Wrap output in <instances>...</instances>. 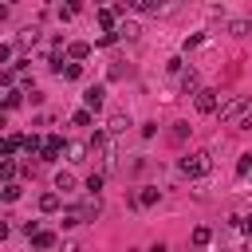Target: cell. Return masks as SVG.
Masks as SVG:
<instances>
[{
  "mask_svg": "<svg viewBox=\"0 0 252 252\" xmlns=\"http://www.w3.org/2000/svg\"><path fill=\"white\" fill-rule=\"evenodd\" d=\"M138 205H158V189H150V185H146V189L138 193Z\"/></svg>",
  "mask_w": 252,
  "mask_h": 252,
  "instance_id": "obj_18",
  "label": "cell"
},
{
  "mask_svg": "<svg viewBox=\"0 0 252 252\" xmlns=\"http://www.w3.org/2000/svg\"><path fill=\"white\" fill-rule=\"evenodd\" d=\"M79 209V220H94L98 217V197H87L83 205H75Z\"/></svg>",
  "mask_w": 252,
  "mask_h": 252,
  "instance_id": "obj_7",
  "label": "cell"
},
{
  "mask_svg": "<svg viewBox=\"0 0 252 252\" xmlns=\"http://www.w3.org/2000/svg\"><path fill=\"white\" fill-rule=\"evenodd\" d=\"M16 106H20V91H8L4 94V110H16Z\"/></svg>",
  "mask_w": 252,
  "mask_h": 252,
  "instance_id": "obj_22",
  "label": "cell"
},
{
  "mask_svg": "<svg viewBox=\"0 0 252 252\" xmlns=\"http://www.w3.org/2000/svg\"><path fill=\"white\" fill-rule=\"evenodd\" d=\"M55 189L71 193V189H75V177H71V173H59V177H55Z\"/></svg>",
  "mask_w": 252,
  "mask_h": 252,
  "instance_id": "obj_17",
  "label": "cell"
},
{
  "mask_svg": "<svg viewBox=\"0 0 252 252\" xmlns=\"http://www.w3.org/2000/svg\"><path fill=\"white\" fill-rule=\"evenodd\" d=\"M102 94H106L102 87H87V94H83V102H87V110H98V106H102Z\"/></svg>",
  "mask_w": 252,
  "mask_h": 252,
  "instance_id": "obj_8",
  "label": "cell"
},
{
  "mask_svg": "<svg viewBox=\"0 0 252 252\" xmlns=\"http://www.w3.org/2000/svg\"><path fill=\"white\" fill-rule=\"evenodd\" d=\"M59 154H63V138H59V134H51V138H47V146H43V154H39V158H43V161H55V158H59Z\"/></svg>",
  "mask_w": 252,
  "mask_h": 252,
  "instance_id": "obj_5",
  "label": "cell"
},
{
  "mask_svg": "<svg viewBox=\"0 0 252 252\" xmlns=\"http://www.w3.org/2000/svg\"><path fill=\"white\" fill-rule=\"evenodd\" d=\"M138 32H142V28H138V24H118V35H122V39H134V35H138Z\"/></svg>",
  "mask_w": 252,
  "mask_h": 252,
  "instance_id": "obj_19",
  "label": "cell"
},
{
  "mask_svg": "<svg viewBox=\"0 0 252 252\" xmlns=\"http://www.w3.org/2000/svg\"><path fill=\"white\" fill-rule=\"evenodd\" d=\"M197 110H201V114H217V110H220V91L205 87V91L197 94Z\"/></svg>",
  "mask_w": 252,
  "mask_h": 252,
  "instance_id": "obj_3",
  "label": "cell"
},
{
  "mask_svg": "<svg viewBox=\"0 0 252 252\" xmlns=\"http://www.w3.org/2000/svg\"><path fill=\"white\" fill-rule=\"evenodd\" d=\"M150 252H165V244H154V248H150Z\"/></svg>",
  "mask_w": 252,
  "mask_h": 252,
  "instance_id": "obj_29",
  "label": "cell"
},
{
  "mask_svg": "<svg viewBox=\"0 0 252 252\" xmlns=\"http://www.w3.org/2000/svg\"><path fill=\"white\" fill-rule=\"evenodd\" d=\"M32 244H35V248L43 252V248H51V244H55V232H47V228H39V232L32 236Z\"/></svg>",
  "mask_w": 252,
  "mask_h": 252,
  "instance_id": "obj_9",
  "label": "cell"
},
{
  "mask_svg": "<svg viewBox=\"0 0 252 252\" xmlns=\"http://www.w3.org/2000/svg\"><path fill=\"white\" fill-rule=\"evenodd\" d=\"M67 55H71V63L75 59H87L91 55V43H67Z\"/></svg>",
  "mask_w": 252,
  "mask_h": 252,
  "instance_id": "obj_10",
  "label": "cell"
},
{
  "mask_svg": "<svg viewBox=\"0 0 252 252\" xmlns=\"http://www.w3.org/2000/svg\"><path fill=\"white\" fill-rule=\"evenodd\" d=\"M71 122H75V126H91V110H87V106H83V110H75V114H71Z\"/></svg>",
  "mask_w": 252,
  "mask_h": 252,
  "instance_id": "obj_20",
  "label": "cell"
},
{
  "mask_svg": "<svg viewBox=\"0 0 252 252\" xmlns=\"http://www.w3.org/2000/svg\"><path fill=\"white\" fill-rule=\"evenodd\" d=\"M87 189H91V197H94V193L102 189V173H91V177H87Z\"/></svg>",
  "mask_w": 252,
  "mask_h": 252,
  "instance_id": "obj_23",
  "label": "cell"
},
{
  "mask_svg": "<svg viewBox=\"0 0 252 252\" xmlns=\"http://www.w3.org/2000/svg\"><path fill=\"white\" fill-rule=\"evenodd\" d=\"M185 134H189V122H173L169 138H173V142H185Z\"/></svg>",
  "mask_w": 252,
  "mask_h": 252,
  "instance_id": "obj_15",
  "label": "cell"
},
{
  "mask_svg": "<svg viewBox=\"0 0 252 252\" xmlns=\"http://www.w3.org/2000/svg\"><path fill=\"white\" fill-rule=\"evenodd\" d=\"M43 146H47V138H39V134H28V142H24L28 154H43Z\"/></svg>",
  "mask_w": 252,
  "mask_h": 252,
  "instance_id": "obj_11",
  "label": "cell"
},
{
  "mask_svg": "<svg viewBox=\"0 0 252 252\" xmlns=\"http://www.w3.org/2000/svg\"><path fill=\"white\" fill-rule=\"evenodd\" d=\"M126 126H130V122H126L122 114H114V118H110V126H106V134H118V130H126Z\"/></svg>",
  "mask_w": 252,
  "mask_h": 252,
  "instance_id": "obj_21",
  "label": "cell"
},
{
  "mask_svg": "<svg viewBox=\"0 0 252 252\" xmlns=\"http://www.w3.org/2000/svg\"><path fill=\"white\" fill-rule=\"evenodd\" d=\"M87 150H91V146H83V142H71V146H67L71 161H83V158H87Z\"/></svg>",
  "mask_w": 252,
  "mask_h": 252,
  "instance_id": "obj_13",
  "label": "cell"
},
{
  "mask_svg": "<svg viewBox=\"0 0 252 252\" xmlns=\"http://www.w3.org/2000/svg\"><path fill=\"white\" fill-rule=\"evenodd\" d=\"M228 32H232V35H244V32H248V20H232Z\"/></svg>",
  "mask_w": 252,
  "mask_h": 252,
  "instance_id": "obj_24",
  "label": "cell"
},
{
  "mask_svg": "<svg viewBox=\"0 0 252 252\" xmlns=\"http://www.w3.org/2000/svg\"><path fill=\"white\" fill-rule=\"evenodd\" d=\"M24 142H28V138H20V134H4V142H0V150H4V158H12L16 150H24Z\"/></svg>",
  "mask_w": 252,
  "mask_h": 252,
  "instance_id": "obj_6",
  "label": "cell"
},
{
  "mask_svg": "<svg viewBox=\"0 0 252 252\" xmlns=\"http://www.w3.org/2000/svg\"><path fill=\"white\" fill-rule=\"evenodd\" d=\"M12 173H16V161H12V158H4V161H0V177H4V185L12 181Z\"/></svg>",
  "mask_w": 252,
  "mask_h": 252,
  "instance_id": "obj_16",
  "label": "cell"
},
{
  "mask_svg": "<svg viewBox=\"0 0 252 252\" xmlns=\"http://www.w3.org/2000/svg\"><path fill=\"white\" fill-rule=\"evenodd\" d=\"M39 209L43 213H55L59 209V193H39Z\"/></svg>",
  "mask_w": 252,
  "mask_h": 252,
  "instance_id": "obj_12",
  "label": "cell"
},
{
  "mask_svg": "<svg viewBox=\"0 0 252 252\" xmlns=\"http://www.w3.org/2000/svg\"><path fill=\"white\" fill-rule=\"evenodd\" d=\"M209 240H213V232H209L205 224H201V228H193V244H197V248H205Z\"/></svg>",
  "mask_w": 252,
  "mask_h": 252,
  "instance_id": "obj_14",
  "label": "cell"
},
{
  "mask_svg": "<svg viewBox=\"0 0 252 252\" xmlns=\"http://www.w3.org/2000/svg\"><path fill=\"white\" fill-rule=\"evenodd\" d=\"M248 110H252V102H248V98H240V94H232V98H224V102H220V110H217V114H220V122L248 126V118H244Z\"/></svg>",
  "mask_w": 252,
  "mask_h": 252,
  "instance_id": "obj_1",
  "label": "cell"
},
{
  "mask_svg": "<svg viewBox=\"0 0 252 252\" xmlns=\"http://www.w3.org/2000/svg\"><path fill=\"white\" fill-rule=\"evenodd\" d=\"M16 197H20V185L8 181V185H4V201H16Z\"/></svg>",
  "mask_w": 252,
  "mask_h": 252,
  "instance_id": "obj_27",
  "label": "cell"
},
{
  "mask_svg": "<svg viewBox=\"0 0 252 252\" xmlns=\"http://www.w3.org/2000/svg\"><path fill=\"white\" fill-rule=\"evenodd\" d=\"M244 232H252V217H244Z\"/></svg>",
  "mask_w": 252,
  "mask_h": 252,
  "instance_id": "obj_28",
  "label": "cell"
},
{
  "mask_svg": "<svg viewBox=\"0 0 252 252\" xmlns=\"http://www.w3.org/2000/svg\"><path fill=\"white\" fill-rule=\"evenodd\" d=\"M252 169V154H240V161H236V173H248Z\"/></svg>",
  "mask_w": 252,
  "mask_h": 252,
  "instance_id": "obj_26",
  "label": "cell"
},
{
  "mask_svg": "<svg viewBox=\"0 0 252 252\" xmlns=\"http://www.w3.org/2000/svg\"><path fill=\"white\" fill-rule=\"evenodd\" d=\"M114 39H122V35H118V32H102V35H98V47H110Z\"/></svg>",
  "mask_w": 252,
  "mask_h": 252,
  "instance_id": "obj_25",
  "label": "cell"
},
{
  "mask_svg": "<svg viewBox=\"0 0 252 252\" xmlns=\"http://www.w3.org/2000/svg\"><path fill=\"white\" fill-rule=\"evenodd\" d=\"M209 169H213V154L209 150H193V154L181 158V173L185 177H205Z\"/></svg>",
  "mask_w": 252,
  "mask_h": 252,
  "instance_id": "obj_2",
  "label": "cell"
},
{
  "mask_svg": "<svg viewBox=\"0 0 252 252\" xmlns=\"http://www.w3.org/2000/svg\"><path fill=\"white\" fill-rule=\"evenodd\" d=\"M181 91H185V94H193V98H197V94H201V91H205V87H201V75H197V71H185V75H181Z\"/></svg>",
  "mask_w": 252,
  "mask_h": 252,
  "instance_id": "obj_4",
  "label": "cell"
}]
</instances>
